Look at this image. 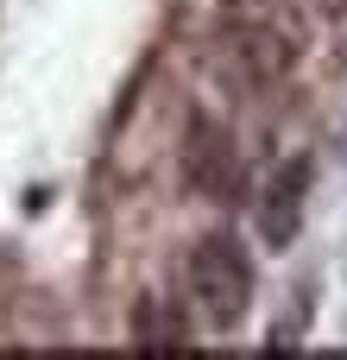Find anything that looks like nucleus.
Listing matches in <instances>:
<instances>
[{
    "mask_svg": "<svg viewBox=\"0 0 347 360\" xmlns=\"http://www.w3.org/2000/svg\"><path fill=\"white\" fill-rule=\"evenodd\" d=\"M253 304V259L234 234H202L190 247V316L209 335H234Z\"/></svg>",
    "mask_w": 347,
    "mask_h": 360,
    "instance_id": "f257e3e1",
    "label": "nucleus"
},
{
    "mask_svg": "<svg viewBox=\"0 0 347 360\" xmlns=\"http://www.w3.org/2000/svg\"><path fill=\"white\" fill-rule=\"evenodd\" d=\"M215 57H221V70H228V82L234 89H247V95H266V89H278L284 76H291V38L278 32V25H266L259 13H228L221 25H215Z\"/></svg>",
    "mask_w": 347,
    "mask_h": 360,
    "instance_id": "f03ea898",
    "label": "nucleus"
},
{
    "mask_svg": "<svg viewBox=\"0 0 347 360\" xmlns=\"http://www.w3.org/2000/svg\"><path fill=\"white\" fill-rule=\"evenodd\" d=\"M183 177L202 196H215V202L240 196V146H234V133L215 114H190L183 120Z\"/></svg>",
    "mask_w": 347,
    "mask_h": 360,
    "instance_id": "7ed1b4c3",
    "label": "nucleus"
},
{
    "mask_svg": "<svg viewBox=\"0 0 347 360\" xmlns=\"http://www.w3.org/2000/svg\"><path fill=\"white\" fill-rule=\"evenodd\" d=\"M303 196H310V158H291L272 171L266 196H259V234L272 247H291L297 228H303Z\"/></svg>",
    "mask_w": 347,
    "mask_h": 360,
    "instance_id": "20e7f679",
    "label": "nucleus"
},
{
    "mask_svg": "<svg viewBox=\"0 0 347 360\" xmlns=\"http://www.w3.org/2000/svg\"><path fill=\"white\" fill-rule=\"evenodd\" d=\"M133 342H164V348H177V342H190V329H183V323H171V310H164V304L139 297V310H133Z\"/></svg>",
    "mask_w": 347,
    "mask_h": 360,
    "instance_id": "39448f33",
    "label": "nucleus"
},
{
    "mask_svg": "<svg viewBox=\"0 0 347 360\" xmlns=\"http://www.w3.org/2000/svg\"><path fill=\"white\" fill-rule=\"evenodd\" d=\"M329 6H335V13H347V0H329Z\"/></svg>",
    "mask_w": 347,
    "mask_h": 360,
    "instance_id": "423d86ee",
    "label": "nucleus"
}]
</instances>
